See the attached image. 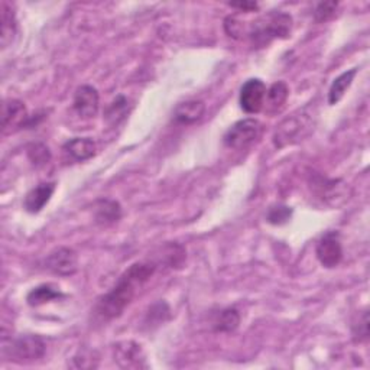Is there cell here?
<instances>
[{"instance_id":"cell-1","label":"cell","mask_w":370,"mask_h":370,"mask_svg":"<svg viewBox=\"0 0 370 370\" xmlns=\"http://www.w3.org/2000/svg\"><path fill=\"white\" fill-rule=\"evenodd\" d=\"M158 268L157 262H136L130 265L120 276L115 287L100 297L96 304V314L110 321L123 314V311L132 304L141 291L154 276Z\"/></svg>"},{"instance_id":"cell-2","label":"cell","mask_w":370,"mask_h":370,"mask_svg":"<svg viewBox=\"0 0 370 370\" xmlns=\"http://www.w3.org/2000/svg\"><path fill=\"white\" fill-rule=\"evenodd\" d=\"M292 29V16L285 12H269L246 23L238 16L224 19V31L235 39H248L255 48H263L275 39H287Z\"/></svg>"},{"instance_id":"cell-3","label":"cell","mask_w":370,"mask_h":370,"mask_svg":"<svg viewBox=\"0 0 370 370\" xmlns=\"http://www.w3.org/2000/svg\"><path fill=\"white\" fill-rule=\"evenodd\" d=\"M312 129L314 122L310 113H305V110L294 113L278 125L273 133V145L280 149L294 145L307 137Z\"/></svg>"},{"instance_id":"cell-4","label":"cell","mask_w":370,"mask_h":370,"mask_svg":"<svg viewBox=\"0 0 370 370\" xmlns=\"http://www.w3.org/2000/svg\"><path fill=\"white\" fill-rule=\"evenodd\" d=\"M45 342L36 334H23L15 339L4 337L2 354L18 363H32L45 356Z\"/></svg>"},{"instance_id":"cell-5","label":"cell","mask_w":370,"mask_h":370,"mask_svg":"<svg viewBox=\"0 0 370 370\" xmlns=\"http://www.w3.org/2000/svg\"><path fill=\"white\" fill-rule=\"evenodd\" d=\"M310 187L324 204L333 208L343 207L352 199V189L343 179H329L315 174L311 176Z\"/></svg>"},{"instance_id":"cell-6","label":"cell","mask_w":370,"mask_h":370,"mask_svg":"<svg viewBox=\"0 0 370 370\" xmlns=\"http://www.w3.org/2000/svg\"><path fill=\"white\" fill-rule=\"evenodd\" d=\"M262 132V125L256 119H243L230 126L223 136V142L228 149H245L253 144Z\"/></svg>"},{"instance_id":"cell-7","label":"cell","mask_w":370,"mask_h":370,"mask_svg":"<svg viewBox=\"0 0 370 370\" xmlns=\"http://www.w3.org/2000/svg\"><path fill=\"white\" fill-rule=\"evenodd\" d=\"M315 255L324 268L333 269L339 266L343 259V246L339 231H327L318 240Z\"/></svg>"},{"instance_id":"cell-8","label":"cell","mask_w":370,"mask_h":370,"mask_svg":"<svg viewBox=\"0 0 370 370\" xmlns=\"http://www.w3.org/2000/svg\"><path fill=\"white\" fill-rule=\"evenodd\" d=\"M266 85L262 80L259 78H250L248 80L242 88H240V96H239V103L243 112L248 115H256L259 113L266 100Z\"/></svg>"},{"instance_id":"cell-9","label":"cell","mask_w":370,"mask_h":370,"mask_svg":"<svg viewBox=\"0 0 370 370\" xmlns=\"http://www.w3.org/2000/svg\"><path fill=\"white\" fill-rule=\"evenodd\" d=\"M115 361L122 369H147V359L142 347L134 342H120L115 344Z\"/></svg>"},{"instance_id":"cell-10","label":"cell","mask_w":370,"mask_h":370,"mask_svg":"<svg viewBox=\"0 0 370 370\" xmlns=\"http://www.w3.org/2000/svg\"><path fill=\"white\" fill-rule=\"evenodd\" d=\"M99 106H100V96L97 88L85 84L75 90L73 107L80 117L84 119L95 117L99 112Z\"/></svg>"},{"instance_id":"cell-11","label":"cell","mask_w":370,"mask_h":370,"mask_svg":"<svg viewBox=\"0 0 370 370\" xmlns=\"http://www.w3.org/2000/svg\"><path fill=\"white\" fill-rule=\"evenodd\" d=\"M45 268L60 276H71L78 269V259L73 249L58 248L46 256Z\"/></svg>"},{"instance_id":"cell-12","label":"cell","mask_w":370,"mask_h":370,"mask_svg":"<svg viewBox=\"0 0 370 370\" xmlns=\"http://www.w3.org/2000/svg\"><path fill=\"white\" fill-rule=\"evenodd\" d=\"M56 191V182H42L33 187L26 196L23 201V207L28 213L36 214L46 204L50 203L53 194Z\"/></svg>"},{"instance_id":"cell-13","label":"cell","mask_w":370,"mask_h":370,"mask_svg":"<svg viewBox=\"0 0 370 370\" xmlns=\"http://www.w3.org/2000/svg\"><path fill=\"white\" fill-rule=\"evenodd\" d=\"M26 120H28V113L22 102L11 99L4 103L2 126L5 133L12 132V127H22Z\"/></svg>"},{"instance_id":"cell-14","label":"cell","mask_w":370,"mask_h":370,"mask_svg":"<svg viewBox=\"0 0 370 370\" xmlns=\"http://www.w3.org/2000/svg\"><path fill=\"white\" fill-rule=\"evenodd\" d=\"M206 105L201 100H187L179 103L174 110L175 122L181 125H194L203 119Z\"/></svg>"},{"instance_id":"cell-15","label":"cell","mask_w":370,"mask_h":370,"mask_svg":"<svg viewBox=\"0 0 370 370\" xmlns=\"http://www.w3.org/2000/svg\"><path fill=\"white\" fill-rule=\"evenodd\" d=\"M64 152L74 161H87L96 155V144L90 137H74L64 145Z\"/></svg>"},{"instance_id":"cell-16","label":"cell","mask_w":370,"mask_h":370,"mask_svg":"<svg viewBox=\"0 0 370 370\" xmlns=\"http://www.w3.org/2000/svg\"><path fill=\"white\" fill-rule=\"evenodd\" d=\"M122 207L113 200H99L95 207V218L100 226H110L120 220Z\"/></svg>"},{"instance_id":"cell-17","label":"cell","mask_w":370,"mask_h":370,"mask_svg":"<svg viewBox=\"0 0 370 370\" xmlns=\"http://www.w3.org/2000/svg\"><path fill=\"white\" fill-rule=\"evenodd\" d=\"M61 298H64V294L60 291V288L51 284H43L29 291L26 295V302L29 307H41Z\"/></svg>"},{"instance_id":"cell-18","label":"cell","mask_w":370,"mask_h":370,"mask_svg":"<svg viewBox=\"0 0 370 370\" xmlns=\"http://www.w3.org/2000/svg\"><path fill=\"white\" fill-rule=\"evenodd\" d=\"M0 26H2V33H0V42H2L4 48L12 42L15 33H16V16L12 9V6L8 2H2L0 5Z\"/></svg>"},{"instance_id":"cell-19","label":"cell","mask_w":370,"mask_h":370,"mask_svg":"<svg viewBox=\"0 0 370 370\" xmlns=\"http://www.w3.org/2000/svg\"><path fill=\"white\" fill-rule=\"evenodd\" d=\"M357 74L356 68H352L349 71H344L343 74H340L332 84L330 90H329V105L330 106H336L337 103H340V100L344 97L346 91L349 90V87L352 85L354 77Z\"/></svg>"},{"instance_id":"cell-20","label":"cell","mask_w":370,"mask_h":370,"mask_svg":"<svg viewBox=\"0 0 370 370\" xmlns=\"http://www.w3.org/2000/svg\"><path fill=\"white\" fill-rule=\"evenodd\" d=\"M288 96H290V88H288L287 83L285 81H276L266 91L265 106H268V109L270 112L280 110L287 103Z\"/></svg>"},{"instance_id":"cell-21","label":"cell","mask_w":370,"mask_h":370,"mask_svg":"<svg viewBox=\"0 0 370 370\" xmlns=\"http://www.w3.org/2000/svg\"><path fill=\"white\" fill-rule=\"evenodd\" d=\"M240 324V314L236 308L221 310L214 319V330L217 333H233Z\"/></svg>"},{"instance_id":"cell-22","label":"cell","mask_w":370,"mask_h":370,"mask_svg":"<svg viewBox=\"0 0 370 370\" xmlns=\"http://www.w3.org/2000/svg\"><path fill=\"white\" fill-rule=\"evenodd\" d=\"M129 115V100L125 96H117L105 110V120L109 126H117Z\"/></svg>"},{"instance_id":"cell-23","label":"cell","mask_w":370,"mask_h":370,"mask_svg":"<svg viewBox=\"0 0 370 370\" xmlns=\"http://www.w3.org/2000/svg\"><path fill=\"white\" fill-rule=\"evenodd\" d=\"M294 214V210L285 204H278L269 208L266 214V221L273 226H282L287 224Z\"/></svg>"},{"instance_id":"cell-24","label":"cell","mask_w":370,"mask_h":370,"mask_svg":"<svg viewBox=\"0 0 370 370\" xmlns=\"http://www.w3.org/2000/svg\"><path fill=\"white\" fill-rule=\"evenodd\" d=\"M26 154H28L29 161L35 166H42L51 161V152H50L48 147H45L43 144H31L26 148Z\"/></svg>"},{"instance_id":"cell-25","label":"cell","mask_w":370,"mask_h":370,"mask_svg":"<svg viewBox=\"0 0 370 370\" xmlns=\"http://www.w3.org/2000/svg\"><path fill=\"white\" fill-rule=\"evenodd\" d=\"M339 8V2H321L317 5L314 19L317 22H327L334 18Z\"/></svg>"},{"instance_id":"cell-26","label":"cell","mask_w":370,"mask_h":370,"mask_svg":"<svg viewBox=\"0 0 370 370\" xmlns=\"http://www.w3.org/2000/svg\"><path fill=\"white\" fill-rule=\"evenodd\" d=\"M353 337L356 342H367L369 339V314L367 311L363 312L361 318H359V326L353 327Z\"/></svg>"},{"instance_id":"cell-27","label":"cell","mask_w":370,"mask_h":370,"mask_svg":"<svg viewBox=\"0 0 370 370\" xmlns=\"http://www.w3.org/2000/svg\"><path fill=\"white\" fill-rule=\"evenodd\" d=\"M228 6L243 12H253L259 9V5L256 2H238V4H228Z\"/></svg>"}]
</instances>
